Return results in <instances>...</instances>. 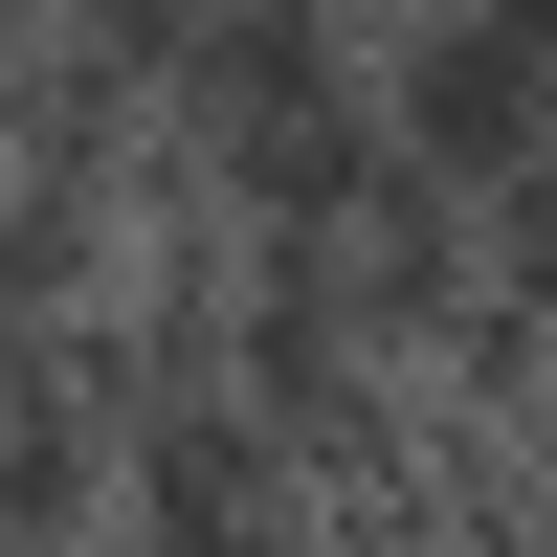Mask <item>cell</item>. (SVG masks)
I'll use <instances>...</instances> for the list:
<instances>
[{
  "label": "cell",
  "instance_id": "cell-1",
  "mask_svg": "<svg viewBox=\"0 0 557 557\" xmlns=\"http://www.w3.org/2000/svg\"><path fill=\"white\" fill-rule=\"evenodd\" d=\"M112 535L134 557H335V535H312V446L268 424L246 380L112 401Z\"/></svg>",
  "mask_w": 557,
  "mask_h": 557
},
{
  "label": "cell",
  "instance_id": "cell-2",
  "mask_svg": "<svg viewBox=\"0 0 557 557\" xmlns=\"http://www.w3.org/2000/svg\"><path fill=\"white\" fill-rule=\"evenodd\" d=\"M357 89H380V134L424 178H469V201L557 134V67L513 45V0H380V67H357Z\"/></svg>",
  "mask_w": 557,
  "mask_h": 557
},
{
  "label": "cell",
  "instance_id": "cell-3",
  "mask_svg": "<svg viewBox=\"0 0 557 557\" xmlns=\"http://www.w3.org/2000/svg\"><path fill=\"white\" fill-rule=\"evenodd\" d=\"M89 513H112V401H89L67 357H0V557L89 535Z\"/></svg>",
  "mask_w": 557,
  "mask_h": 557
},
{
  "label": "cell",
  "instance_id": "cell-4",
  "mask_svg": "<svg viewBox=\"0 0 557 557\" xmlns=\"http://www.w3.org/2000/svg\"><path fill=\"white\" fill-rule=\"evenodd\" d=\"M23 557H134V535H112V513H89V535H23Z\"/></svg>",
  "mask_w": 557,
  "mask_h": 557
},
{
  "label": "cell",
  "instance_id": "cell-5",
  "mask_svg": "<svg viewBox=\"0 0 557 557\" xmlns=\"http://www.w3.org/2000/svg\"><path fill=\"white\" fill-rule=\"evenodd\" d=\"M513 45H535V67H557V0H513Z\"/></svg>",
  "mask_w": 557,
  "mask_h": 557
}]
</instances>
